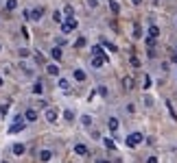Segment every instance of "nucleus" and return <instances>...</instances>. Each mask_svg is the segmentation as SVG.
Segmentation results:
<instances>
[{
	"mask_svg": "<svg viewBox=\"0 0 177 163\" xmlns=\"http://www.w3.org/2000/svg\"><path fill=\"white\" fill-rule=\"evenodd\" d=\"M75 28H77L75 15H70V18H66V20L61 22V33H70V31H75Z\"/></svg>",
	"mask_w": 177,
	"mask_h": 163,
	"instance_id": "1",
	"label": "nucleus"
},
{
	"mask_svg": "<svg viewBox=\"0 0 177 163\" xmlns=\"http://www.w3.org/2000/svg\"><path fill=\"white\" fill-rule=\"evenodd\" d=\"M142 139H144L142 133H131V135H127V141H125V144H127L129 148H136L138 144H142Z\"/></svg>",
	"mask_w": 177,
	"mask_h": 163,
	"instance_id": "2",
	"label": "nucleus"
},
{
	"mask_svg": "<svg viewBox=\"0 0 177 163\" xmlns=\"http://www.w3.org/2000/svg\"><path fill=\"white\" fill-rule=\"evenodd\" d=\"M24 126H26V124H24V120H22V118H15V122L9 126V133H11V135H13V133H20Z\"/></svg>",
	"mask_w": 177,
	"mask_h": 163,
	"instance_id": "3",
	"label": "nucleus"
},
{
	"mask_svg": "<svg viewBox=\"0 0 177 163\" xmlns=\"http://www.w3.org/2000/svg\"><path fill=\"white\" fill-rule=\"evenodd\" d=\"M42 15H44V9H40V7H35V9L31 11V20H33V22H40Z\"/></svg>",
	"mask_w": 177,
	"mask_h": 163,
	"instance_id": "4",
	"label": "nucleus"
},
{
	"mask_svg": "<svg viewBox=\"0 0 177 163\" xmlns=\"http://www.w3.org/2000/svg\"><path fill=\"white\" fill-rule=\"evenodd\" d=\"M92 54H94V57H103L105 61H109V57L105 54V50H103V46H94V48H92Z\"/></svg>",
	"mask_w": 177,
	"mask_h": 163,
	"instance_id": "5",
	"label": "nucleus"
},
{
	"mask_svg": "<svg viewBox=\"0 0 177 163\" xmlns=\"http://www.w3.org/2000/svg\"><path fill=\"white\" fill-rule=\"evenodd\" d=\"M118 126H120L118 118H109V120H107V128H109L112 133H116V130H118Z\"/></svg>",
	"mask_w": 177,
	"mask_h": 163,
	"instance_id": "6",
	"label": "nucleus"
},
{
	"mask_svg": "<svg viewBox=\"0 0 177 163\" xmlns=\"http://www.w3.org/2000/svg\"><path fill=\"white\" fill-rule=\"evenodd\" d=\"M123 87H125L127 91H131L133 87H136V81H133L131 76H125V79H123Z\"/></svg>",
	"mask_w": 177,
	"mask_h": 163,
	"instance_id": "7",
	"label": "nucleus"
},
{
	"mask_svg": "<svg viewBox=\"0 0 177 163\" xmlns=\"http://www.w3.org/2000/svg\"><path fill=\"white\" fill-rule=\"evenodd\" d=\"M61 54H64V52H61V46H55V48L50 50V57H53L55 61H59V59H61Z\"/></svg>",
	"mask_w": 177,
	"mask_h": 163,
	"instance_id": "8",
	"label": "nucleus"
},
{
	"mask_svg": "<svg viewBox=\"0 0 177 163\" xmlns=\"http://www.w3.org/2000/svg\"><path fill=\"white\" fill-rule=\"evenodd\" d=\"M24 120H26V122H35V120H37V111L29 109V111L24 113Z\"/></svg>",
	"mask_w": 177,
	"mask_h": 163,
	"instance_id": "9",
	"label": "nucleus"
},
{
	"mask_svg": "<svg viewBox=\"0 0 177 163\" xmlns=\"http://www.w3.org/2000/svg\"><path fill=\"white\" fill-rule=\"evenodd\" d=\"M72 76H75V81H79V83H83L86 79H88L83 70H75V72H72Z\"/></svg>",
	"mask_w": 177,
	"mask_h": 163,
	"instance_id": "10",
	"label": "nucleus"
},
{
	"mask_svg": "<svg viewBox=\"0 0 177 163\" xmlns=\"http://www.w3.org/2000/svg\"><path fill=\"white\" fill-rule=\"evenodd\" d=\"M13 155H15V157L24 155V144H20V141H18V144H13Z\"/></svg>",
	"mask_w": 177,
	"mask_h": 163,
	"instance_id": "11",
	"label": "nucleus"
},
{
	"mask_svg": "<svg viewBox=\"0 0 177 163\" xmlns=\"http://www.w3.org/2000/svg\"><path fill=\"white\" fill-rule=\"evenodd\" d=\"M109 11L116 15V13H120V4L116 2V0H109Z\"/></svg>",
	"mask_w": 177,
	"mask_h": 163,
	"instance_id": "12",
	"label": "nucleus"
},
{
	"mask_svg": "<svg viewBox=\"0 0 177 163\" xmlns=\"http://www.w3.org/2000/svg\"><path fill=\"white\" fill-rule=\"evenodd\" d=\"M149 37H155V39L160 37V28H158L155 24H151V26H149Z\"/></svg>",
	"mask_w": 177,
	"mask_h": 163,
	"instance_id": "13",
	"label": "nucleus"
},
{
	"mask_svg": "<svg viewBox=\"0 0 177 163\" xmlns=\"http://www.w3.org/2000/svg\"><path fill=\"white\" fill-rule=\"evenodd\" d=\"M103 63H107L103 57H92V68H101Z\"/></svg>",
	"mask_w": 177,
	"mask_h": 163,
	"instance_id": "14",
	"label": "nucleus"
},
{
	"mask_svg": "<svg viewBox=\"0 0 177 163\" xmlns=\"http://www.w3.org/2000/svg\"><path fill=\"white\" fill-rule=\"evenodd\" d=\"M57 115H59V113H57L55 109H48V111H46V120H48V122H55Z\"/></svg>",
	"mask_w": 177,
	"mask_h": 163,
	"instance_id": "15",
	"label": "nucleus"
},
{
	"mask_svg": "<svg viewBox=\"0 0 177 163\" xmlns=\"http://www.w3.org/2000/svg\"><path fill=\"white\" fill-rule=\"evenodd\" d=\"M75 152L81 155V157H86V155H88V148H86L83 144H77V146H75Z\"/></svg>",
	"mask_w": 177,
	"mask_h": 163,
	"instance_id": "16",
	"label": "nucleus"
},
{
	"mask_svg": "<svg viewBox=\"0 0 177 163\" xmlns=\"http://www.w3.org/2000/svg\"><path fill=\"white\" fill-rule=\"evenodd\" d=\"M40 159H42V161H50V159H53V152H50V150H42V152H40Z\"/></svg>",
	"mask_w": 177,
	"mask_h": 163,
	"instance_id": "17",
	"label": "nucleus"
},
{
	"mask_svg": "<svg viewBox=\"0 0 177 163\" xmlns=\"http://www.w3.org/2000/svg\"><path fill=\"white\" fill-rule=\"evenodd\" d=\"M133 37H136V39H140V37H142V26H140L138 22L133 24Z\"/></svg>",
	"mask_w": 177,
	"mask_h": 163,
	"instance_id": "18",
	"label": "nucleus"
},
{
	"mask_svg": "<svg viewBox=\"0 0 177 163\" xmlns=\"http://www.w3.org/2000/svg\"><path fill=\"white\" fill-rule=\"evenodd\" d=\"M46 72H48V74H53V76H57V74H59V68H57L55 63H50V65L46 68Z\"/></svg>",
	"mask_w": 177,
	"mask_h": 163,
	"instance_id": "19",
	"label": "nucleus"
},
{
	"mask_svg": "<svg viewBox=\"0 0 177 163\" xmlns=\"http://www.w3.org/2000/svg\"><path fill=\"white\" fill-rule=\"evenodd\" d=\"M59 89H64V91H68V89H70V83H68V79H59Z\"/></svg>",
	"mask_w": 177,
	"mask_h": 163,
	"instance_id": "20",
	"label": "nucleus"
},
{
	"mask_svg": "<svg viewBox=\"0 0 177 163\" xmlns=\"http://www.w3.org/2000/svg\"><path fill=\"white\" fill-rule=\"evenodd\" d=\"M15 7H18V0H7V4H4V9H7V11H13Z\"/></svg>",
	"mask_w": 177,
	"mask_h": 163,
	"instance_id": "21",
	"label": "nucleus"
},
{
	"mask_svg": "<svg viewBox=\"0 0 177 163\" xmlns=\"http://www.w3.org/2000/svg\"><path fill=\"white\" fill-rule=\"evenodd\" d=\"M42 91H44V85H42V81H37L33 85V94H42Z\"/></svg>",
	"mask_w": 177,
	"mask_h": 163,
	"instance_id": "22",
	"label": "nucleus"
},
{
	"mask_svg": "<svg viewBox=\"0 0 177 163\" xmlns=\"http://www.w3.org/2000/svg\"><path fill=\"white\" fill-rule=\"evenodd\" d=\"M101 43H103V46H105L107 50H112V52H116V50H118V48H116L114 43H109V41H105V39H101Z\"/></svg>",
	"mask_w": 177,
	"mask_h": 163,
	"instance_id": "23",
	"label": "nucleus"
},
{
	"mask_svg": "<svg viewBox=\"0 0 177 163\" xmlns=\"http://www.w3.org/2000/svg\"><path fill=\"white\" fill-rule=\"evenodd\" d=\"M64 13H66L68 18H70V15H75V9H72V4H66V7H64Z\"/></svg>",
	"mask_w": 177,
	"mask_h": 163,
	"instance_id": "24",
	"label": "nucleus"
},
{
	"mask_svg": "<svg viewBox=\"0 0 177 163\" xmlns=\"http://www.w3.org/2000/svg\"><path fill=\"white\" fill-rule=\"evenodd\" d=\"M53 20H55L57 24H61V22H64V15H61L59 11H55V13H53Z\"/></svg>",
	"mask_w": 177,
	"mask_h": 163,
	"instance_id": "25",
	"label": "nucleus"
},
{
	"mask_svg": "<svg viewBox=\"0 0 177 163\" xmlns=\"http://www.w3.org/2000/svg\"><path fill=\"white\" fill-rule=\"evenodd\" d=\"M64 118H66L68 122H72V120H75V113H72L70 109H66V111H64Z\"/></svg>",
	"mask_w": 177,
	"mask_h": 163,
	"instance_id": "26",
	"label": "nucleus"
},
{
	"mask_svg": "<svg viewBox=\"0 0 177 163\" xmlns=\"http://www.w3.org/2000/svg\"><path fill=\"white\" fill-rule=\"evenodd\" d=\"M103 141H105V148H109V150H114V148H116V144H114L112 139H103Z\"/></svg>",
	"mask_w": 177,
	"mask_h": 163,
	"instance_id": "27",
	"label": "nucleus"
},
{
	"mask_svg": "<svg viewBox=\"0 0 177 163\" xmlns=\"http://www.w3.org/2000/svg\"><path fill=\"white\" fill-rule=\"evenodd\" d=\"M81 124H83V126H90V124H92V118H90V115H83V118H81Z\"/></svg>",
	"mask_w": 177,
	"mask_h": 163,
	"instance_id": "28",
	"label": "nucleus"
},
{
	"mask_svg": "<svg viewBox=\"0 0 177 163\" xmlns=\"http://www.w3.org/2000/svg\"><path fill=\"white\" fill-rule=\"evenodd\" d=\"M96 94H101V96H107V87H105V85H101V87L96 89Z\"/></svg>",
	"mask_w": 177,
	"mask_h": 163,
	"instance_id": "29",
	"label": "nucleus"
},
{
	"mask_svg": "<svg viewBox=\"0 0 177 163\" xmlns=\"http://www.w3.org/2000/svg\"><path fill=\"white\" fill-rule=\"evenodd\" d=\"M75 46H77V48H83V46H86V37H79V39H77V43H75Z\"/></svg>",
	"mask_w": 177,
	"mask_h": 163,
	"instance_id": "30",
	"label": "nucleus"
},
{
	"mask_svg": "<svg viewBox=\"0 0 177 163\" xmlns=\"http://www.w3.org/2000/svg\"><path fill=\"white\" fill-rule=\"evenodd\" d=\"M147 46L153 48V46H155V37H149V35H147Z\"/></svg>",
	"mask_w": 177,
	"mask_h": 163,
	"instance_id": "31",
	"label": "nucleus"
},
{
	"mask_svg": "<svg viewBox=\"0 0 177 163\" xmlns=\"http://www.w3.org/2000/svg\"><path fill=\"white\" fill-rule=\"evenodd\" d=\"M129 61H131V65H133V68H140V59H138V57H131Z\"/></svg>",
	"mask_w": 177,
	"mask_h": 163,
	"instance_id": "32",
	"label": "nucleus"
},
{
	"mask_svg": "<svg viewBox=\"0 0 177 163\" xmlns=\"http://www.w3.org/2000/svg\"><path fill=\"white\" fill-rule=\"evenodd\" d=\"M144 104H147V107H153V98H151V96H144Z\"/></svg>",
	"mask_w": 177,
	"mask_h": 163,
	"instance_id": "33",
	"label": "nucleus"
},
{
	"mask_svg": "<svg viewBox=\"0 0 177 163\" xmlns=\"http://www.w3.org/2000/svg\"><path fill=\"white\" fill-rule=\"evenodd\" d=\"M88 7H92V9H96V7H98V0H88Z\"/></svg>",
	"mask_w": 177,
	"mask_h": 163,
	"instance_id": "34",
	"label": "nucleus"
},
{
	"mask_svg": "<svg viewBox=\"0 0 177 163\" xmlns=\"http://www.w3.org/2000/svg\"><path fill=\"white\" fill-rule=\"evenodd\" d=\"M149 87H151V79H149V76H144V89H149Z\"/></svg>",
	"mask_w": 177,
	"mask_h": 163,
	"instance_id": "35",
	"label": "nucleus"
},
{
	"mask_svg": "<svg viewBox=\"0 0 177 163\" xmlns=\"http://www.w3.org/2000/svg\"><path fill=\"white\" fill-rule=\"evenodd\" d=\"M22 18H24V20H31V11H26V9H24V13H22Z\"/></svg>",
	"mask_w": 177,
	"mask_h": 163,
	"instance_id": "36",
	"label": "nucleus"
},
{
	"mask_svg": "<svg viewBox=\"0 0 177 163\" xmlns=\"http://www.w3.org/2000/svg\"><path fill=\"white\" fill-rule=\"evenodd\" d=\"M147 163H160V161H158V157H149V159H147Z\"/></svg>",
	"mask_w": 177,
	"mask_h": 163,
	"instance_id": "37",
	"label": "nucleus"
},
{
	"mask_svg": "<svg viewBox=\"0 0 177 163\" xmlns=\"http://www.w3.org/2000/svg\"><path fill=\"white\" fill-rule=\"evenodd\" d=\"M131 4H133V7H138V4H142V0H131Z\"/></svg>",
	"mask_w": 177,
	"mask_h": 163,
	"instance_id": "38",
	"label": "nucleus"
},
{
	"mask_svg": "<svg viewBox=\"0 0 177 163\" xmlns=\"http://www.w3.org/2000/svg\"><path fill=\"white\" fill-rule=\"evenodd\" d=\"M96 163H112V161H107V159H96Z\"/></svg>",
	"mask_w": 177,
	"mask_h": 163,
	"instance_id": "39",
	"label": "nucleus"
},
{
	"mask_svg": "<svg viewBox=\"0 0 177 163\" xmlns=\"http://www.w3.org/2000/svg\"><path fill=\"white\" fill-rule=\"evenodd\" d=\"M171 61H173V63H177V54H173V57H171Z\"/></svg>",
	"mask_w": 177,
	"mask_h": 163,
	"instance_id": "40",
	"label": "nucleus"
},
{
	"mask_svg": "<svg viewBox=\"0 0 177 163\" xmlns=\"http://www.w3.org/2000/svg\"><path fill=\"white\" fill-rule=\"evenodd\" d=\"M0 87H2V79H0Z\"/></svg>",
	"mask_w": 177,
	"mask_h": 163,
	"instance_id": "41",
	"label": "nucleus"
},
{
	"mask_svg": "<svg viewBox=\"0 0 177 163\" xmlns=\"http://www.w3.org/2000/svg\"><path fill=\"white\" fill-rule=\"evenodd\" d=\"M155 2H160V0H155Z\"/></svg>",
	"mask_w": 177,
	"mask_h": 163,
	"instance_id": "42",
	"label": "nucleus"
}]
</instances>
